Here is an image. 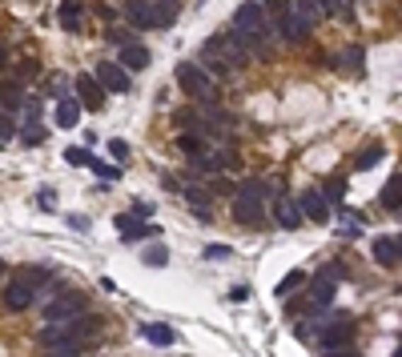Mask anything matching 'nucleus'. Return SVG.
<instances>
[{
  "label": "nucleus",
  "instance_id": "nucleus-1",
  "mask_svg": "<svg viewBox=\"0 0 402 357\" xmlns=\"http://www.w3.org/2000/svg\"><path fill=\"white\" fill-rule=\"evenodd\" d=\"M265 197H282V185L277 181H246L241 193L234 197V221L238 225H250V229H262L265 225Z\"/></svg>",
  "mask_w": 402,
  "mask_h": 357
},
{
  "label": "nucleus",
  "instance_id": "nucleus-2",
  "mask_svg": "<svg viewBox=\"0 0 402 357\" xmlns=\"http://www.w3.org/2000/svg\"><path fill=\"white\" fill-rule=\"evenodd\" d=\"M234 33L246 40V49L250 52H262L265 45H270V25H265V8L262 4L246 0L238 13H234Z\"/></svg>",
  "mask_w": 402,
  "mask_h": 357
},
{
  "label": "nucleus",
  "instance_id": "nucleus-3",
  "mask_svg": "<svg viewBox=\"0 0 402 357\" xmlns=\"http://www.w3.org/2000/svg\"><path fill=\"white\" fill-rule=\"evenodd\" d=\"M125 16L133 28H169L177 21V8L169 0H129Z\"/></svg>",
  "mask_w": 402,
  "mask_h": 357
},
{
  "label": "nucleus",
  "instance_id": "nucleus-4",
  "mask_svg": "<svg viewBox=\"0 0 402 357\" xmlns=\"http://www.w3.org/2000/svg\"><path fill=\"white\" fill-rule=\"evenodd\" d=\"M177 85L185 88L193 100H205V105H217V85L214 76L205 73V69H197V64H177Z\"/></svg>",
  "mask_w": 402,
  "mask_h": 357
},
{
  "label": "nucleus",
  "instance_id": "nucleus-5",
  "mask_svg": "<svg viewBox=\"0 0 402 357\" xmlns=\"http://www.w3.org/2000/svg\"><path fill=\"white\" fill-rule=\"evenodd\" d=\"M342 277H346V269H342V265H326V269L314 277V289H310V317H318L322 309H330L334 289H338Z\"/></svg>",
  "mask_w": 402,
  "mask_h": 357
},
{
  "label": "nucleus",
  "instance_id": "nucleus-6",
  "mask_svg": "<svg viewBox=\"0 0 402 357\" xmlns=\"http://www.w3.org/2000/svg\"><path fill=\"white\" fill-rule=\"evenodd\" d=\"M81 309H85V293H76V289H61V293L45 305V321H49V325H64V321L81 317Z\"/></svg>",
  "mask_w": 402,
  "mask_h": 357
},
{
  "label": "nucleus",
  "instance_id": "nucleus-7",
  "mask_svg": "<svg viewBox=\"0 0 402 357\" xmlns=\"http://www.w3.org/2000/svg\"><path fill=\"white\" fill-rule=\"evenodd\" d=\"M93 76H97V85L105 88V93H129V73L113 61H100Z\"/></svg>",
  "mask_w": 402,
  "mask_h": 357
},
{
  "label": "nucleus",
  "instance_id": "nucleus-8",
  "mask_svg": "<svg viewBox=\"0 0 402 357\" xmlns=\"http://www.w3.org/2000/svg\"><path fill=\"white\" fill-rule=\"evenodd\" d=\"M298 205H302V217H310L314 225L330 221V205H326V197H322V189H306L298 197Z\"/></svg>",
  "mask_w": 402,
  "mask_h": 357
},
{
  "label": "nucleus",
  "instance_id": "nucleus-9",
  "mask_svg": "<svg viewBox=\"0 0 402 357\" xmlns=\"http://www.w3.org/2000/svg\"><path fill=\"white\" fill-rule=\"evenodd\" d=\"M76 100H81L88 112H97L100 105H105V88L97 85V76H88V73L76 76Z\"/></svg>",
  "mask_w": 402,
  "mask_h": 357
},
{
  "label": "nucleus",
  "instance_id": "nucleus-10",
  "mask_svg": "<svg viewBox=\"0 0 402 357\" xmlns=\"http://www.w3.org/2000/svg\"><path fill=\"white\" fill-rule=\"evenodd\" d=\"M33 285H25V281H13L8 289H4V309H13V313H21V309H28L33 305Z\"/></svg>",
  "mask_w": 402,
  "mask_h": 357
},
{
  "label": "nucleus",
  "instance_id": "nucleus-11",
  "mask_svg": "<svg viewBox=\"0 0 402 357\" xmlns=\"http://www.w3.org/2000/svg\"><path fill=\"white\" fill-rule=\"evenodd\" d=\"M370 249H374V261H378V265H386V269H390V265H398V257H402L398 237H374V245H370Z\"/></svg>",
  "mask_w": 402,
  "mask_h": 357
},
{
  "label": "nucleus",
  "instance_id": "nucleus-12",
  "mask_svg": "<svg viewBox=\"0 0 402 357\" xmlns=\"http://www.w3.org/2000/svg\"><path fill=\"white\" fill-rule=\"evenodd\" d=\"M25 85H21V81H4V85H0V109L4 112H16V109H25Z\"/></svg>",
  "mask_w": 402,
  "mask_h": 357
},
{
  "label": "nucleus",
  "instance_id": "nucleus-13",
  "mask_svg": "<svg viewBox=\"0 0 402 357\" xmlns=\"http://www.w3.org/2000/svg\"><path fill=\"white\" fill-rule=\"evenodd\" d=\"M274 217H277V225H282V229H298V225H302V205L294 197H277Z\"/></svg>",
  "mask_w": 402,
  "mask_h": 357
},
{
  "label": "nucleus",
  "instance_id": "nucleus-14",
  "mask_svg": "<svg viewBox=\"0 0 402 357\" xmlns=\"http://www.w3.org/2000/svg\"><path fill=\"white\" fill-rule=\"evenodd\" d=\"M277 33H282V37H286L289 45H298V40H306V33H310V28L302 25V16L294 13V8H289V13L282 16V21H277Z\"/></svg>",
  "mask_w": 402,
  "mask_h": 357
},
{
  "label": "nucleus",
  "instance_id": "nucleus-15",
  "mask_svg": "<svg viewBox=\"0 0 402 357\" xmlns=\"http://www.w3.org/2000/svg\"><path fill=\"white\" fill-rule=\"evenodd\" d=\"M81 109H85V105L73 100V97L57 100V124H61V129H76V124H81Z\"/></svg>",
  "mask_w": 402,
  "mask_h": 357
},
{
  "label": "nucleus",
  "instance_id": "nucleus-16",
  "mask_svg": "<svg viewBox=\"0 0 402 357\" xmlns=\"http://www.w3.org/2000/svg\"><path fill=\"white\" fill-rule=\"evenodd\" d=\"M113 221H117V229H121V237H125V241H137V237L153 233L149 225L141 221V217H133V213H121V217H113Z\"/></svg>",
  "mask_w": 402,
  "mask_h": 357
},
{
  "label": "nucleus",
  "instance_id": "nucleus-17",
  "mask_svg": "<svg viewBox=\"0 0 402 357\" xmlns=\"http://www.w3.org/2000/svg\"><path fill=\"white\" fill-rule=\"evenodd\" d=\"M149 61H153V57H149L145 45H129V49H121V61H117V64L129 73V69H149Z\"/></svg>",
  "mask_w": 402,
  "mask_h": 357
},
{
  "label": "nucleus",
  "instance_id": "nucleus-18",
  "mask_svg": "<svg viewBox=\"0 0 402 357\" xmlns=\"http://www.w3.org/2000/svg\"><path fill=\"white\" fill-rule=\"evenodd\" d=\"M141 337L149 345H173V329L161 325V321H149V325H141Z\"/></svg>",
  "mask_w": 402,
  "mask_h": 357
},
{
  "label": "nucleus",
  "instance_id": "nucleus-19",
  "mask_svg": "<svg viewBox=\"0 0 402 357\" xmlns=\"http://www.w3.org/2000/svg\"><path fill=\"white\" fill-rule=\"evenodd\" d=\"M57 16H61L64 28H81V16H85V8H81V0H61V8H57Z\"/></svg>",
  "mask_w": 402,
  "mask_h": 357
},
{
  "label": "nucleus",
  "instance_id": "nucleus-20",
  "mask_svg": "<svg viewBox=\"0 0 402 357\" xmlns=\"http://www.w3.org/2000/svg\"><path fill=\"white\" fill-rule=\"evenodd\" d=\"M382 205H386L390 213L402 209V172H398V177H390L386 185H382Z\"/></svg>",
  "mask_w": 402,
  "mask_h": 357
},
{
  "label": "nucleus",
  "instance_id": "nucleus-21",
  "mask_svg": "<svg viewBox=\"0 0 402 357\" xmlns=\"http://www.w3.org/2000/svg\"><path fill=\"white\" fill-rule=\"evenodd\" d=\"M334 69H346V73H358V69H362V49H358V45H350V49L346 52H334Z\"/></svg>",
  "mask_w": 402,
  "mask_h": 357
},
{
  "label": "nucleus",
  "instance_id": "nucleus-22",
  "mask_svg": "<svg viewBox=\"0 0 402 357\" xmlns=\"http://www.w3.org/2000/svg\"><path fill=\"white\" fill-rule=\"evenodd\" d=\"M294 13L302 16L306 28H314L318 21H322V4H318V0H294Z\"/></svg>",
  "mask_w": 402,
  "mask_h": 357
},
{
  "label": "nucleus",
  "instance_id": "nucleus-23",
  "mask_svg": "<svg viewBox=\"0 0 402 357\" xmlns=\"http://www.w3.org/2000/svg\"><path fill=\"white\" fill-rule=\"evenodd\" d=\"M378 160H382V145H366L358 157H354V169H374Z\"/></svg>",
  "mask_w": 402,
  "mask_h": 357
},
{
  "label": "nucleus",
  "instance_id": "nucleus-24",
  "mask_svg": "<svg viewBox=\"0 0 402 357\" xmlns=\"http://www.w3.org/2000/svg\"><path fill=\"white\" fill-rule=\"evenodd\" d=\"M322 197H326V205H330V201H338V205H342V197H346V177H326Z\"/></svg>",
  "mask_w": 402,
  "mask_h": 357
},
{
  "label": "nucleus",
  "instance_id": "nucleus-25",
  "mask_svg": "<svg viewBox=\"0 0 402 357\" xmlns=\"http://www.w3.org/2000/svg\"><path fill=\"white\" fill-rule=\"evenodd\" d=\"M64 160H69V165H88V169H93V153H88V148H81V145H73V148H64Z\"/></svg>",
  "mask_w": 402,
  "mask_h": 357
},
{
  "label": "nucleus",
  "instance_id": "nucleus-26",
  "mask_svg": "<svg viewBox=\"0 0 402 357\" xmlns=\"http://www.w3.org/2000/svg\"><path fill=\"white\" fill-rule=\"evenodd\" d=\"M177 148H181V153H189V157H197L201 148H205V141H201V136H193V133H185V136H177Z\"/></svg>",
  "mask_w": 402,
  "mask_h": 357
},
{
  "label": "nucleus",
  "instance_id": "nucleus-27",
  "mask_svg": "<svg viewBox=\"0 0 402 357\" xmlns=\"http://www.w3.org/2000/svg\"><path fill=\"white\" fill-rule=\"evenodd\" d=\"M21 141H25V145H40V141H45V124L28 121L25 129H21Z\"/></svg>",
  "mask_w": 402,
  "mask_h": 357
},
{
  "label": "nucleus",
  "instance_id": "nucleus-28",
  "mask_svg": "<svg viewBox=\"0 0 402 357\" xmlns=\"http://www.w3.org/2000/svg\"><path fill=\"white\" fill-rule=\"evenodd\" d=\"M298 285H302V269H289V273H286V281H277L274 293H277V297H286L289 289H298Z\"/></svg>",
  "mask_w": 402,
  "mask_h": 357
},
{
  "label": "nucleus",
  "instance_id": "nucleus-29",
  "mask_svg": "<svg viewBox=\"0 0 402 357\" xmlns=\"http://www.w3.org/2000/svg\"><path fill=\"white\" fill-rule=\"evenodd\" d=\"M93 172H97L100 181H117V177H121V169L109 165V160H93Z\"/></svg>",
  "mask_w": 402,
  "mask_h": 357
},
{
  "label": "nucleus",
  "instance_id": "nucleus-30",
  "mask_svg": "<svg viewBox=\"0 0 402 357\" xmlns=\"http://www.w3.org/2000/svg\"><path fill=\"white\" fill-rule=\"evenodd\" d=\"M105 37H109V45H117V49H129V45H133V37H129L125 28H113V25H109Z\"/></svg>",
  "mask_w": 402,
  "mask_h": 357
},
{
  "label": "nucleus",
  "instance_id": "nucleus-31",
  "mask_svg": "<svg viewBox=\"0 0 402 357\" xmlns=\"http://www.w3.org/2000/svg\"><path fill=\"white\" fill-rule=\"evenodd\" d=\"M262 8H265V13H274V25H277V21H282L294 4H289V0H270V4H262Z\"/></svg>",
  "mask_w": 402,
  "mask_h": 357
},
{
  "label": "nucleus",
  "instance_id": "nucleus-32",
  "mask_svg": "<svg viewBox=\"0 0 402 357\" xmlns=\"http://www.w3.org/2000/svg\"><path fill=\"white\" fill-rule=\"evenodd\" d=\"M165 261H169V253H165V249H161V245H153V249H149V253H145V265H153V269H161Z\"/></svg>",
  "mask_w": 402,
  "mask_h": 357
},
{
  "label": "nucleus",
  "instance_id": "nucleus-33",
  "mask_svg": "<svg viewBox=\"0 0 402 357\" xmlns=\"http://www.w3.org/2000/svg\"><path fill=\"white\" fill-rule=\"evenodd\" d=\"M16 136V121H8V117H0V145H8Z\"/></svg>",
  "mask_w": 402,
  "mask_h": 357
},
{
  "label": "nucleus",
  "instance_id": "nucleus-34",
  "mask_svg": "<svg viewBox=\"0 0 402 357\" xmlns=\"http://www.w3.org/2000/svg\"><path fill=\"white\" fill-rule=\"evenodd\" d=\"M85 345H61V349H49V357H81Z\"/></svg>",
  "mask_w": 402,
  "mask_h": 357
},
{
  "label": "nucleus",
  "instance_id": "nucleus-35",
  "mask_svg": "<svg viewBox=\"0 0 402 357\" xmlns=\"http://www.w3.org/2000/svg\"><path fill=\"white\" fill-rule=\"evenodd\" d=\"M37 205H40V209H57V193H52V189L37 193Z\"/></svg>",
  "mask_w": 402,
  "mask_h": 357
},
{
  "label": "nucleus",
  "instance_id": "nucleus-36",
  "mask_svg": "<svg viewBox=\"0 0 402 357\" xmlns=\"http://www.w3.org/2000/svg\"><path fill=\"white\" fill-rule=\"evenodd\" d=\"M205 257H214V261H226V257H229V245H205Z\"/></svg>",
  "mask_w": 402,
  "mask_h": 357
},
{
  "label": "nucleus",
  "instance_id": "nucleus-37",
  "mask_svg": "<svg viewBox=\"0 0 402 357\" xmlns=\"http://www.w3.org/2000/svg\"><path fill=\"white\" fill-rule=\"evenodd\" d=\"M133 217H141V221L153 217V205H149V201H133Z\"/></svg>",
  "mask_w": 402,
  "mask_h": 357
},
{
  "label": "nucleus",
  "instance_id": "nucleus-38",
  "mask_svg": "<svg viewBox=\"0 0 402 357\" xmlns=\"http://www.w3.org/2000/svg\"><path fill=\"white\" fill-rule=\"evenodd\" d=\"M109 153H113L117 160H125L129 157V145H125V141H109Z\"/></svg>",
  "mask_w": 402,
  "mask_h": 357
},
{
  "label": "nucleus",
  "instance_id": "nucleus-39",
  "mask_svg": "<svg viewBox=\"0 0 402 357\" xmlns=\"http://www.w3.org/2000/svg\"><path fill=\"white\" fill-rule=\"evenodd\" d=\"M52 97L64 100V76H52Z\"/></svg>",
  "mask_w": 402,
  "mask_h": 357
},
{
  "label": "nucleus",
  "instance_id": "nucleus-40",
  "mask_svg": "<svg viewBox=\"0 0 402 357\" xmlns=\"http://www.w3.org/2000/svg\"><path fill=\"white\" fill-rule=\"evenodd\" d=\"M69 229H81V233H85V229H88V217H69Z\"/></svg>",
  "mask_w": 402,
  "mask_h": 357
},
{
  "label": "nucleus",
  "instance_id": "nucleus-41",
  "mask_svg": "<svg viewBox=\"0 0 402 357\" xmlns=\"http://www.w3.org/2000/svg\"><path fill=\"white\" fill-rule=\"evenodd\" d=\"M4 64H8V52H4V49H0V69H4Z\"/></svg>",
  "mask_w": 402,
  "mask_h": 357
},
{
  "label": "nucleus",
  "instance_id": "nucleus-42",
  "mask_svg": "<svg viewBox=\"0 0 402 357\" xmlns=\"http://www.w3.org/2000/svg\"><path fill=\"white\" fill-rule=\"evenodd\" d=\"M0 273H4V265H0Z\"/></svg>",
  "mask_w": 402,
  "mask_h": 357
},
{
  "label": "nucleus",
  "instance_id": "nucleus-43",
  "mask_svg": "<svg viewBox=\"0 0 402 357\" xmlns=\"http://www.w3.org/2000/svg\"><path fill=\"white\" fill-rule=\"evenodd\" d=\"M398 357H402V349H398Z\"/></svg>",
  "mask_w": 402,
  "mask_h": 357
}]
</instances>
